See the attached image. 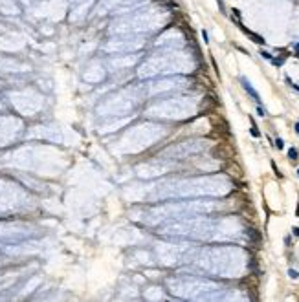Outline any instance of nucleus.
Returning a JSON list of instances; mask_svg holds the SVG:
<instances>
[{
  "label": "nucleus",
  "mask_w": 299,
  "mask_h": 302,
  "mask_svg": "<svg viewBox=\"0 0 299 302\" xmlns=\"http://www.w3.org/2000/svg\"><path fill=\"white\" fill-rule=\"evenodd\" d=\"M297 174H299V170H297Z\"/></svg>",
  "instance_id": "9b49d317"
},
{
  "label": "nucleus",
  "mask_w": 299,
  "mask_h": 302,
  "mask_svg": "<svg viewBox=\"0 0 299 302\" xmlns=\"http://www.w3.org/2000/svg\"><path fill=\"white\" fill-rule=\"evenodd\" d=\"M296 132L299 134V123H296Z\"/></svg>",
  "instance_id": "1a4fd4ad"
},
{
  "label": "nucleus",
  "mask_w": 299,
  "mask_h": 302,
  "mask_svg": "<svg viewBox=\"0 0 299 302\" xmlns=\"http://www.w3.org/2000/svg\"><path fill=\"white\" fill-rule=\"evenodd\" d=\"M288 275H290L292 278H297V277H299V273L296 271V269H290V271H288Z\"/></svg>",
  "instance_id": "39448f33"
},
{
  "label": "nucleus",
  "mask_w": 299,
  "mask_h": 302,
  "mask_svg": "<svg viewBox=\"0 0 299 302\" xmlns=\"http://www.w3.org/2000/svg\"><path fill=\"white\" fill-rule=\"evenodd\" d=\"M297 214H299V207H297Z\"/></svg>",
  "instance_id": "9d476101"
},
{
  "label": "nucleus",
  "mask_w": 299,
  "mask_h": 302,
  "mask_svg": "<svg viewBox=\"0 0 299 302\" xmlns=\"http://www.w3.org/2000/svg\"><path fill=\"white\" fill-rule=\"evenodd\" d=\"M288 158H290V160H297V150H296V148H290V150H288Z\"/></svg>",
  "instance_id": "7ed1b4c3"
},
{
  "label": "nucleus",
  "mask_w": 299,
  "mask_h": 302,
  "mask_svg": "<svg viewBox=\"0 0 299 302\" xmlns=\"http://www.w3.org/2000/svg\"><path fill=\"white\" fill-rule=\"evenodd\" d=\"M240 82H242V86H244V90H246V92H248V94H250V95H251V97H253V99H255V101H257V103H259V94H257V92H255V90H253V88H251V84H250V82H248V81H246V79H242V81H240Z\"/></svg>",
  "instance_id": "f257e3e1"
},
{
  "label": "nucleus",
  "mask_w": 299,
  "mask_h": 302,
  "mask_svg": "<svg viewBox=\"0 0 299 302\" xmlns=\"http://www.w3.org/2000/svg\"><path fill=\"white\" fill-rule=\"evenodd\" d=\"M244 31H246V33H248V35L253 39V42H257V44H262V42H264V40H262V37H259V35H255V33H251V31H248V29H244Z\"/></svg>",
  "instance_id": "f03ea898"
},
{
  "label": "nucleus",
  "mask_w": 299,
  "mask_h": 302,
  "mask_svg": "<svg viewBox=\"0 0 299 302\" xmlns=\"http://www.w3.org/2000/svg\"><path fill=\"white\" fill-rule=\"evenodd\" d=\"M251 136H253V138H259L260 136L259 130H257V126H255V123H251Z\"/></svg>",
  "instance_id": "20e7f679"
},
{
  "label": "nucleus",
  "mask_w": 299,
  "mask_h": 302,
  "mask_svg": "<svg viewBox=\"0 0 299 302\" xmlns=\"http://www.w3.org/2000/svg\"><path fill=\"white\" fill-rule=\"evenodd\" d=\"M294 234H296V236H299V227H294Z\"/></svg>",
  "instance_id": "6e6552de"
},
{
  "label": "nucleus",
  "mask_w": 299,
  "mask_h": 302,
  "mask_svg": "<svg viewBox=\"0 0 299 302\" xmlns=\"http://www.w3.org/2000/svg\"><path fill=\"white\" fill-rule=\"evenodd\" d=\"M275 147H277V148H283V147H284L283 139H275Z\"/></svg>",
  "instance_id": "423d86ee"
},
{
  "label": "nucleus",
  "mask_w": 299,
  "mask_h": 302,
  "mask_svg": "<svg viewBox=\"0 0 299 302\" xmlns=\"http://www.w3.org/2000/svg\"><path fill=\"white\" fill-rule=\"evenodd\" d=\"M260 55H262V57H264V59H272V55H270V53H266V51H262V53H260Z\"/></svg>",
  "instance_id": "0eeeda50"
}]
</instances>
